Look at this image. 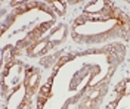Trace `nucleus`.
<instances>
[{
  "instance_id": "nucleus-1",
  "label": "nucleus",
  "mask_w": 130,
  "mask_h": 109,
  "mask_svg": "<svg viewBox=\"0 0 130 109\" xmlns=\"http://www.w3.org/2000/svg\"><path fill=\"white\" fill-rule=\"evenodd\" d=\"M53 4H55V6H56V7H58V9H59V10H61V12H62V10H64V3H59V1H55V3H53Z\"/></svg>"
}]
</instances>
